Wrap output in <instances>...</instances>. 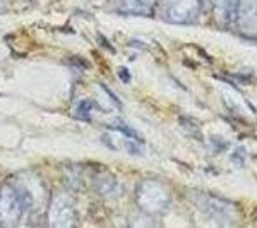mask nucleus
<instances>
[{
    "mask_svg": "<svg viewBox=\"0 0 257 228\" xmlns=\"http://www.w3.org/2000/svg\"><path fill=\"white\" fill-rule=\"evenodd\" d=\"M35 208V196L26 184H6L0 189V223L14 226Z\"/></svg>",
    "mask_w": 257,
    "mask_h": 228,
    "instance_id": "nucleus-1",
    "label": "nucleus"
},
{
    "mask_svg": "<svg viewBox=\"0 0 257 228\" xmlns=\"http://www.w3.org/2000/svg\"><path fill=\"white\" fill-rule=\"evenodd\" d=\"M77 209L72 196L65 190H59L52 196L47 209V225L52 228H69L76 225Z\"/></svg>",
    "mask_w": 257,
    "mask_h": 228,
    "instance_id": "nucleus-2",
    "label": "nucleus"
},
{
    "mask_svg": "<svg viewBox=\"0 0 257 228\" xmlns=\"http://www.w3.org/2000/svg\"><path fill=\"white\" fill-rule=\"evenodd\" d=\"M136 199H138L139 208L143 211H146L148 214L161 213V211L167 209L170 204L168 190L156 180H144L138 187Z\"/></svg>",
    "mask_w": 257,
    "mask_h": 228,
    "instance_id": "nucleus-3",
    "label": "nucleus"
},
{
    "mask_svg": "<svg viewBox=\"0 0 257 228\" xmlns=\"http://www.w3.org/2000/svg\"><path fill=\"white\" fill-rule=\"evenodd\" d=\"M201 11L199 0H161V16L173 24H190Z\"/></svg>",
    "mask_w": 257,
    "mask_h": 228,
    "instance_id": "nucleus-4",
    "label": "nucleus"
},
{
    "mask_svg": "<svg viewBox=\"0 0 257 228\" xmlns=\"http://www.w3.org/2000/svg\"><path fill=\"white\" fill-rule=\"evenodd\" d=\"M156 0H111V11L127 16H149L153 14Z\"/></svg>",
    "mask_w": 257,
    "mask_h": 228,
    "instance_id": "nucleus-5",
    "label": "nucleus"
},
{
    "mask_svg": "<svg viewBox=\"0 0 257 228\" xmlns=\"http://www.w3.org/2000/svg\"><path fill=\"white\" fill-rule=\"evenodd\" d=\"M238 23L242 26H254L257 24V0H240L237 6Z\"/></svg>",
    "mask_w": 257,
    "mask_h": 228,
    "instance_id": "nucleus-6",
    "label": "nucleus"
},
{
    "mask_svg": "<svg viewBox=\"0 0 257 228\" xmlns=\"http://www.w3.org/2000/svg\"><path fill=\"white\" fill-rule=\"evenodd\" d=\"M0 4H2V0H0Z\"/></svg>",
    "mask_w": 257,
    "mask_h": 228,
    "instance_id": "nucleus-7",
    "label": "nucleus"
}]
</instances>
